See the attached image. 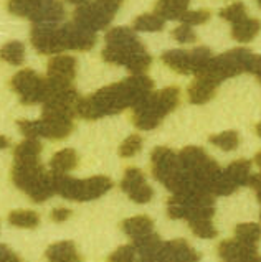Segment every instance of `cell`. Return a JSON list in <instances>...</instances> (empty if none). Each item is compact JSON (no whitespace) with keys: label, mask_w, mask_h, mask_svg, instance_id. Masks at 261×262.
Returning a JSON list of instances; mask_svg holds the SVG:
<instances>
[{"label":"cell","mask_w":261,"mask_h":262,"mask_svg":"<svg viewBox=\"0 0 261 262\" xmlns=\"http://www.w3.org/2000/svg\"><path fill=\"white\" fill-rule=\"evenodd\" d=\"M210 193H184L172 194L167 201V216L170 220H212L215 214V201Z\"/></svg>","instance_id":"7"},{"label":"cell","mask_w":261,"mask_h":262,"mask_svg":"<svg viewBox=\"0 0 261 262\" xmlns=\"http://www.w3.org/2000/svg\"><path fill=\"white\" fill-rule=\"evenodd\" d=\"M55 175V186L59 196L70 201H91L98 200L113 188V180L96 175L91 178L76 180L68 175Z\"/></svg>","instance_id":"6"},{"label":"cell","mask_w":261,"mask_h":262,"mask_svg":"<svg viewBox=\"0 0 261 262\" xmlns=\"http://www.w3.org/2000/svg\"><path fill=\"white\" fill-rule=\"evenodd\" d=\"M63 40L66 50H76V51H86L91 50L96 43V33L85 27L74 24H66L62 27Z\"/></svg>","instance_id":"13"},{"label":"cell","mask_w":261,"mask_h":262,"mask_svg":"<svg viewBox=\"0 0 261 262\" xmlns=\"http://www.w3.org/2000/svg\"><path fill=\"white\" fill-rule=\"evenodd\" d=\"M48 262H81V256L71 241H59L47 249Z\"/></svg>","instance_id":"20"},{"label":"cell","mask_w":261,"mask_h":262,"mask_svg":"<svg viewBox=\"0 0 261 262\" xmlns=\"http://www.w3.org/2000/svg\"><path fill=\"white\" fill-rule=\"evenodd\" d=\"M7 144H9V140H7V137H2V147H4V148L7 147Z\"/></svg>","instance_id":"44"},{"label":"cell","mask_w":261,"mask_h":262,"mask_svg":"<svg viewBox=\"0 0 261 262\" xmlns=\"http://www.w3.org/2000/svg\"><path fill=\"white\" fill-rule=\"evenodd\" d=\"M251 74H255V76L258 78V81L261 83V56H255V59H253V64H251Z\"/></svg>","instance_id":"40"},{"label":"cell","mask_w":261,"mask_h":262,"mask_svg":"<svg viewBox=\"0 0 261 262\" xmlns=\"http://www.w3.org/2000/svg\"><path fill=\"white\" fill-rule=\"evenodd\" d=\"M190 0H157L155 13L164 20H180L182 15L187 12Z\"/></svg>","instance_id":"22"},{"label":"cell","mask_w":261,"mask_h":262,"mask_svg":"<svg viewBox=\"0 0 261 262\" xmlns=\"http://www.w3.org/2000/svg\"><path fill=\"white\" fill-rule=\"evenodd\" d=\"M208 142L213 144L215 147L222 148V150L232 152L240 145V136H238L236 130H225V132L217 134V136H210L208 137Z\"/></svg>","instance_id":"29"},{"label":"cell","mask_w":261,"mask_h":262,"mask_svg":"<svg viewBox=\"0 0 261 262\" xmlns=\"http://www.w3.org/2000/svg\"><path fill=\"white\" fill-rule=\"evenodd\" d=\"M139 262H140V260H139Z\"/></svg>","instance_id":"49"},{"label":"cell","mask_w":261,"mask_h":262,"mask_svg":"<svg viewBox=\"0 0 261 262\" xmlns=\"http://www.w3.org/2000/svg\"><path fill=\"white\" fill-rule=\"evenodd\" d=\"M190 231L197 237L200 239H213L217 237L218 231L213 226L212 220H195V221H189Z\"/></svg>","instance_id":"31"},{"label":"cell","mask_w":261,"mask_h":262,"mask_svg":"<svg viewBox=\"0 0 261 262\" xmlns=\"http://www.w3.org/2000/svg\"><path fill=\"white\" fill-rule=\"evenodd\" d=\"M113 18H114V13L108 12L98 2L79 5L76 12H74V21L81 27L91 30L94 33L98 32V30L106 28L111 21H113Z\"/></svg>","instance_id":"12"},{"label":"cell","mask_w":261,"mask_h":262,"mask_svg":"<svg viewBox=\"0 0 261 262\" xmlns=\"http://www.w3.org/2000/svg\"><path fill=\"white\" fill-rule=\"evenodd\" d=\"M12 182L27 193L33 203H43L56 193L53 171H47L40 160H13Z\"/></svg>","instance_id":"3"},{"label":"cell","mask_w":261,"mask_h":262,"mask_svg":"<svg viewBox=\"0 0 261 262\" xmlns=\"http://www.w3.org/2000/svg\"><path fill=\"white\" fill-rule=\"evenodd\" d=\"M247 260V259H245ZM245 260H223V262H245Z\"/></svg>","instance_id":"46"},{"label":"cell","mask_w":261,"mask_h":262,"mask_svg":"<svg viewBox=\"0 0 261 262\" xmlns=\"http://www.w3.org/2000/svg\"><path fill=\"white\" fill-rule=\"evenodd\" d=\"M42 154V144L36 139H27L15 147L13 160H38Z\"/></svg>","instance_id":"26"},{"label":"cell","mask_w":261,"mask_h":262,"mask_svg":"<svg viewBox=\"0 0 261 262\" xmlns=\"http://www.w3.org/2000/svg\"><path fill=\"white\" fill-rule=\"evenodd\" d=\"M78 165V154L73 148H63L56 152L50 160V168L56 175H66Z\"/></svg>","instance_id":"21"},{"label":"cell","mask_w":261,"mask_h":262,"mask_svg":"<svg viewBox=\"0 0 261 262\" xmlns=\"http://www.w3.org/2000/svg\"><path fill=\"white\" fill-rule=\"evenodd\" d=\"M65 9L59 0H42L38 9L33 13V24H56L63 18Z\"/></svg>","instance_id":"17"},{"label":"cell","mask_w":261,"mask_h":262,"mask_svg":"<svg viewBox=\"0 0 261 262\" xmlns=\"http://www.w3.org/2000/svg\"><path fill=\"white\" fill-rule=\"evenodd\" d=\"M220 18L230 21V24H238L247 18V7H245L242 2H235L232 5L225 7L223 10H220Z\"/></svg>","instance_id":"32"},{"label":"cell","mask_w":261,"mask_h":262,"mask_svg":"<svg viewBox=\"0 0 261 262\" xmlns=\"http://www.w3.org/2000/svg\"><path fill=\"white\" fill-rule=\"evenodd\" d=\"M164 20L157 13H143L134 20L132 28L136 32H160L164 28Z\"/></svg>","instance_id":"27"},{"label":"cell","mask_w":261,"mask_h":262,"mask_svg":"<svg viewBox=\"0 0 261 262\" xmlns=\"http://www.w3.org/2000/svg\"><path fill=\"white\" fill-rule=\"evenodd\" d=\"M0 262H22V260H20V257L17 256V254H15L13 251H10L4 244L2 246V260H0Z\"/></svg>","instance_id":"39"},{"label":"cell","mask_w":261,"mask_h":262,"mask_svg":"<svg viewBox=\"0 0 261 262\" xmlns=\"http://www.w3.org/2000/svg\"><path fill=\"white\" fill-rule=\"evenodd\" d=\"M200 256L185 239H174L164 243L160 249V262H198Z\"/></svg>","instance_id":"14"},{"label":"cell","mask_w":261,"mask_h":262,"mask_svg":"<svg viewBox=\"0 0 261 262\" xmlns=\"http://www.w3.org/2000/svg\"><path fill=\"white\" fill-rule=\"evenodd\" d=\"M66 2H68V4H73V5H85V4H88L89 2V0H66Z\"/></svg>","instance_id":"41"},{"label":"cell","mask_w":261,"mask_h":262,"mask_svg":"<svg viewBox=\"0 0 261 262\" xmlns=\"http://www.w3.org/2000/svg\"><path fill=\"white\" fill-rule=\"evenodd\" d=\"M212 59V51L207 47L193 50H169L162 53V61L178 74H197Z\"/></svg>","instance_id":"8"},{"label":"cell","mask_w":261,"mask_h":262,"mask_svg":"<svg viewBox=\"0 0 261 262\" xmlns=\"http://www.w3.org/2000/svg\"><path fill=\"white\" fill-rule=\"evenodd\" d=\"M48 78L59 83H71L76 76V59L70 55H56L48 61Z\"/></svg>","instance_id":"15"},{"label":"cell","mask_w":261,"mask_h":262,"mask_svg":"<svg viewBox=\"0 0 261 262\" xmlns=\"http://www.w3.org/2000/svg\"><path fill=\"white\" fill-rule=\"evenodd\" d=\"M235 237L247 244L256 246L261 239V226L256 223H240L235 228Z\"/></svg>","instance_id":"28"},{"label":"cell","mask_w":261,"mask_h":262,"mask_svg":"<svg viewBox=\"0 0 261 262\" xmlns=\"http://www.w3.org/2000/svg\"><path fill=\"white\" fill-rule=\"evenodd\" d=\"M172 35H174V38L178 43H190V41H195V38H197V35L192 30V27L185 25V24H182L180 27H177L172 32Z\"/></svg>","instance_id":"36"},{"label":"cell","mask_w":261,"mask_h":262,"mask_svg":"<svg viewBox=\"0 0 261 262\" xmlns=\"http://www.w3.org/2000/svg\"><path fill=\"white\" fill-rule=\"evenodd\" d=\"M255 163L258 165V168H259V173H261V152H258V154L255 155Z\"/></svg>","instance_id":"42"},{"label":"cell","mask_w":261,"mask_h":262,"mask_svg":"<svg viewBox=\"0 0 261 262\" xmlns=\"http://www.w3.org/2000/svg\"><path fill=\"white\" fill-rule=\"evenodd\" d=\"M10 88L25 106L45 102L48 99V78L43 79L33 70H22L13 74L10 79Z\"/></svg>","instance_id":"9"},{"label":"cell","mask_w":261,"mask_h":262,"mask_svg":"<svg viewBox=\"0 0 261 262\" xmlns=\"http://www.w3.org/2000/svg\"><path fill=\"white\" fill-rule=\"evenodd\" d=\"M245 262H261V257H259V256H253V257L247 259Z\"/></svg>","instance_id":"43"},{"label":"cell","mask_w":261,"mask_h":262,"mask_svg":"<svg viewBox=\"0 0 261 262\" xmlns=\"http://www.w3.org/2000/svg\"><path fill=\"white\" fill-rule=\"evenodd\" d=\"M140 148H143V137L139 134H132L119 145V155L124 157V159H129V157L139 154Z\"/></svg>","instance_id":"33"},{"label":"cell","mask_w":261,"mask_h":262,"mask_svg":"<svg viewBox=\"0 0 261 262\" xmlns=\"http://www.w3.org/2000/svg\"><path fill=\"white\" fill-rule=\"evenodd\" d=\"M154 83L146 74H132L121 83L109 84L89 97H81L76 114L86 121H96L103 116L119 114L124 109L134 107L152 93Z\"/></svg>","instance_id":"1"},{"label":"cell","mask_w":261,"mask_h":262,"mask_svg":"<svg viewBox=\"0 0 261 262\" xmlns=\"http://www.w3.org/2000/svg\"><path fill=\"white\" fill-rule=\"evenodd\" d=\"M96 2L111 13H116L119 10V7L123 5V0H96Z\"/></svg>","instance_id":"38"},{"label":"cell","mask_w":261,"mask_h":262,"mask_svg":"<svg viewBox=\"0 0 261 262\" xmlns=\"http://www.w3.org/2000/svg\"><path fill=\"white\" fill-rule=\"evenodd\" d=\"M106 48L103 50V59L108 63L128 68L132 74H144L152 63L151 55L144 45L137 40L134 30L128 27H114L104 36Z\"/></svg>","instance_id":"2"},{"label":"cell","mask_w":261,"mask_h":262,"mask_svg":"<svg viewBox=\"0 0 261 262\" xmlns=\"http://www.w3.org/2000/svg\"><path fill=\"white\" fill-rule=\"evenodd\" d=\"M33 48L42 55H55L66 51L62 27L55 24H35L30 32Z\"/></svg>","instance_id":"10"},{"label":"cell","mask_w":261,"mask_h":262,"mask_svg":"<svg viewBox=\"0 0 261 262\" xmlns=\"http://www.w3.org/2000/svg\"><path fill=\"white\" fill-rule=\"evenodd\" d=\"M210 20V12L208 10H187L182 17H180V21L185 25H202L205 21Z\"/></svg>","instance_id":"35"},{"label":"cell","mask_w":261,"mask_h":262,"mask_svg":"<svg viewBox=\"0 0 261 262\" xmlns=\"http://www.w3.org/2000/svg\"><path fill=\"white\" fill-rule=\"evenodd\" d=\"M261 30V21L258 18H250L247 17L245 20L233 24L232 27V36L240 43H248L259 33Z\"/></svg>","instance_id":"23"},{"label":"cell","mask_w":261,"mask_h":262,"mask_svg":"<svg viewBox=\"0 0 261 262\" xmlns=\"http://www.w3.org/2000/svg\"><path fill=\"white\" fill-rule=\"evenodd\" d=\"M256 2H258V5L261 7V0H256Z\"/></svg>","instance_id":"47"},{"label":"cell","mask_w":261,"mask_h":262,"mask_svg":"<svg viewBox=\"0 0 261 262\" xmlns=\"http://www.w3.org/2000/svg\"><path fill=\"white\" fill-rule=\"evenodd\" d=\"M9 223L15 228L33 229L40 224V216L32 209H15L9 214Z\"/></svg>","instance_id":"25"},{"label":"cell","mask_w":261,"mask_h":262,"mask_svg":"<svg viewBox=\"0 0 261 262\" xmlns=\"http://www.w3.org/2000/svg\"><path fill=\"white\" fill-rule=\"evenodd\" d=\"M121 229L124 231L126 236H129L132 239L144 237L154 233V221L146 214L132 216V218H128L121 223Z\"/></svg>","instance_id":"18"},{"label":"cell","mask_w":261,"mask_h":262,"mask_svg":"<svg viewBox=\"0 0 261 262\" xmlns=\"http://www.w3.org/2000/svg\"><path fill=\"white\" fill-rule=\"evenodd\" d=\"M225 175L232 180V182L240 188V186H245L250 183V178H251V162L247 159H240V160H235L233 163L223 170Z\"/></svg>","instance_id":"24"},{"label":"cell","mask_w":261,"mask_h":262,"mask_svg":"<svg viewBox=\"0 0 261 262\" xmlns=\"http://www.w3.org/2000/svg\"><path fill=\"white\" fill-rule=\"evenodd\" d=\"M259 216H261V214H259Z\"/></svg>","instance_id":"48"},{"label":"cell","mask_w":261,"mask_h":262,"mask_svg":"<svg viewBox=\"0 0 261 262\" xmlns=\"http://www.w3.org/2000/svg\"><path fill=\"white\" fill-rule=\"evenodd\" d=\"M215 86L212 81H208L204 76H195L189 86V101L192 104H205L215 96Z\"/></svg>","instance_id":"19"},{"label":"cell","mask_w":261,"mask_h":262,"mask_svg":"<svg viewBox=\"0 0 261 262\" xmlns=\"http://www.w3.org/2000/svg\"><path fill=\"white\" fill-rule=\"evenodd\" d=\"M218 256L223 260H245L256 256V246H251L240 239H227L218 244Z\"/></svg>","instance_id":"16"},{"label":"cell","mask_w":261,"mask_h":262,"mask_svg":"<svg viewBox=\"0 0 261 262\" xmlns=\"http://www.w3.org/2000/svg\"><path fill=\"white\" fill-rule=\"evenodd\" d=\"M2 59L13 66H20L25 59V47L22 41H10L2 48Z\"/></svg>","instance_id":"30"},{"label":"cell","mask_w":261,"mask_h":262,"mask_svg":"<svg viewBox=\"0 0 261 262\" xmlns=\"http://www.w3.org/2000/svg\"><path fill=\"white\" fill-rule=\"evenodd\" d=\"M256 134H258V136L261 137V122H259V124L256 125Z\"/></svg>","instance_id":"45"},{"label":"cell","mask_w":261,"mask_h":262,"mask_svg":"<svg viewBox=\"0 0 261 262\" xmlns=\"http://www.w3.org/2000/svg\"><path fill=\"white\" fill-rule=\"evenodd\" d=\"M71 218V209H66V208H55L51 211V220L55 223H65L66 220Z\"/></svg>","instance_id":"37"},{"label":"cell","mask_w":261,"mask_h":262,"mask_svg":"<svg viewBox=\"0 0 261 262\" xmlns=\"http://www.w3.org/2000/svg\"><path fill=\"white\" fill-rule=\"evenodd\" d=\"M255 55L247 48H235L220 56H212L205 68L197 76H204L212 81L215 86L222 84V81L238 76L242 73H250Z\"/></svg>","instance_id":"5"},{"label":"cell","mask_w":261,"mask_h":262,"mask_svg":"<svg viewBox=\"0 0 261 262\" xmlns=\"http://www.w3.org/2000/svg\"><path fill=\"white\" fill-rule=\"evenodd\" d=\"M121 190L128 194L134 203H139V205L149 203L154 196V190H152V186L146 182L143 170H139L136 167H131L124 171Z\"/></svg>","instance_id":"11"},{"label":"cell","mask_w":261,"mask_h":262,"mask_svg":"<svg viewBox=\"0 0 261 262\" xmlns=\"http://www.w3.org/2000/svg\"><path fill=\"white\" fill-rule=\"evenodd\" d=\"M108 262H139V256L134 244H126L111 254Z\"/></svg>","instance_id":"34"},{"label":"cell","mask_w":261,"mask_h":262,"mask_svg":"<svg viewBox=\"0 0 261 262\" xmlns=\"http://www.w3.org/2000/svg\"><path fill=\"white\" fill-rule=\"evenodd\" d=\"M180 101V89L175 86L164 88L151 93L132 107V124L139 130L155 129L167 114H170Z\"/></svg>","instance_id":"4"}]
</instances>
